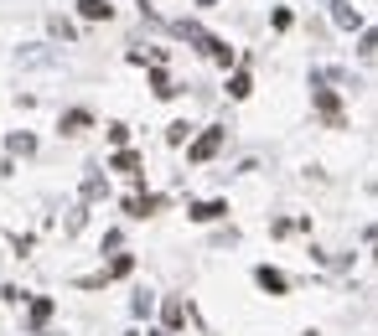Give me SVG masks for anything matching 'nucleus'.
Returning <instances> with one entry per match:
<instances>
[{"label":"nucleus","mask_w":378,"mask_h":336,"mask_svg":"<svg viewBox=\"0 0 378 336\" xmlns=\"http://www.w3.org/2000/svg\"><path fill=\"white\" fill-rule=\"evenodd\" d=\"M172 31L181 36V42H192V47L202 52V57H213L218 67H233V47H228V42H218L213 31H202L197 21H172Z\"/></svg>","instance_id":"f257e3e1"},{"label":"nucleus","mask_w":378,"mask_h":336,"mask_svg":"<svg viewBox=\"0 0 378 336\" xmlns=\"http://www.w3.org/2000/svg\"><path fill=\"white\" fill-rule=\"evenodd\" d=\"M223 140H228V130H202L197 134V140H192V150H187V160H192V166H207V160H213L218 150H223Z\"/></svg>","instance_id":"f03ea898"},{"label":"nucleus","mask_w":378,"mask_h":336,"mask_svg":"<svg viewBox=\"0 0 378 336\" xmlns=\"http://www.w3.org/2000/svg\"><path fill=\"white\" fill-rule=\"evenodd\" d=\"M125 212L130 218H155V212H161V197L155 192H135V197H125Z\"/></svg>","instance_id":"7ed1b4c3"},{"label":"nucleus","mask_w":378,"mask_h":336,"mask_svg":"<svg viewBox=\"0 0 378 336\" xmlns=\"http://www.w3.org/2000/svg\"><path fill=\"white\" fill-rule=\"evenodd\" d=\"M254 285H259V290H270V295H285V290H290V279H285L280 269L259 264V269H254Z\"/></svg>","instance_id":"20e7f679"},{"label":"nucleus","mask_w":378,"mask_h":336,"mask_svg":"<svg viewBox=\"0 0 378 336\" xmlns=\"http://www.w3.org/2000/svg\"><path fill=\"white\" fill-rule=\"evenodd\" d=\"M316 109H321V119H327L332 130H342V104H337L332 88H316Z\"/></svg>","instance_id":"39448f33"},{"label":"nucleus","mask_w":378,"mask_h":336,"mask_svg":"<svg viewBox=\"0 0 378 336\" xmlns=\"http://www.w3.org/2000/svg\"><path fill=\"white\" fill-rule=\"evenodd\" d=\"M181 321H187V305H181L176 295H172V300L161 305V331H166V336H176V331H181Z\"/></svg>","instance_id":"423d86ee"},{"label":"nucleus","mask_w":378,"mask_h":336,"mask_svg":"<svg viewBox=\"0 0 378 336\" xmlns=\"http://www.w3.org/2000/svg\"><path fill=\"white\" fill-rule=\"evenodd\" d=\"M218 218H228V202H223V197H213V202H192V223H218Z\"/></svg>","instance_id":"0eeeda50"},{"label":"nucleus","mask_w":378,"mask_h":336,"mask_svg":"<svg viewBox=\"0 0 378 336\" xmlns=\"http://www.w3.org/2000/svg\"><path fill=\"white\" fill-rule=\"evenodd\" d=\"M52 311H57V305H52V295H36V300H31V311H26V321H31V331H47Z\"/></svg>","instance_id":"6e6552de"},{"label":"nucleus","mask_w":378,"mask_h":336,"mask_svg":"<svg viewBox=\"0 0 378 336\" xmlns=\"http://www.w3.org/2000/svg\"><path fill=\"white\" fill-rule=\"evenodd\" d=\"M88 125H94V114H88V109H68V114L57 119V130H62V134H83Z\"/></svg>","instance_id":"1a4fd4ad"},{"label":"nucleus","mask_w":378,"mask_h":336,"mask_svg":"<svg viewBox=\"0 0 378 336\" xmlns=\"http://www.w3.org/2000/svg\"><path fill=\"white\" fill-rule=\"evenodd\" d=\"M150 93H155V99H176V83H172V73H166V67H150Z\"/></svg>","instance_id":"9d476101"},{"label":"nucleus","mask_w":378,"mask_h":336,"mask_svg":"<svg viewBox=\"0 0 378 336\" xmlns=\"http://www.w3.org/2000/svg\"><path fill=\"white\" fill-rule=\"evenodd\" d=\"M78 16H83V21H109L114 6H109V0H78Z\"/></svg>","instance_id":"9b49d317"},{"label":"nucleus","mask_w":378,"mask_h":336,"mask_svg":"<svg viewBox=\"0 0 378 336\" xmlns=\"http://www.w3.org/2000/svg\"><path fill=\"white\" fill-rule=\"evenodd\" d=\"M332 21L342 26V31H358V26H363V16H358L353 6H342V0H337V6H332Z\"/></svg>","instance_id":"f8f14e48"},{"label":"nucleus","mask_w":378,"mask_h":336,"mask_svg":"<svg viewBox=\"0 0 378 336\" xmlns=\"http://www.w3.org/2000/svg\"><path fill=\"white\" fill-rule=\"evenodd\" d=\"M6 150H10V155H36V134L16 130V134H10V140H6Z\"/></svg>","instance_id":"ddd939ff"},{"label":"nucleus","mask_w":378,"mask_h":336,"mask_svg":"<svg viewBox=\"0 0 378 336\" xmlns=\"http://www.w3.org/2000/svg\"><path fill=\"white\" fill-rule=\"evenodd\" d=\"M114 171H125L130 181H140V155L135 150H114Z\"/></svg>","instance_id":"4468645a"},{"label":"nucleus","mask_w":378,"mask_h":336,"mask_svg":"<svg viewBox=\"0 0 378 336\" xmlns=\"http://www.w3.org/2000/svg\"><path fill=\"white\" fill-rule=\"evenodd\" d=\"M130 269H135V253H114V259H109V269H104V274H109V279H125Z\"/></svg>","instance_id":"2eb2a0df"},{"label":"nucleus","mask_w":378,"mask_h":336,"mask_svg":"<svg viewBox=\"0 0 378 336\" xmlns=\"http://www.w3.org/2000/svg\"><path fill=\"white\" fill-rule=\"evenodd\" d=\"M104 192H109V181H104L99 171H94V176H83V202H99Z\"/></svg>","instance_id":"dca6fc26"},{"label":"nucleus","mask_w":378,"mask_h":336,"mask_svg":"<svg viewBox=\"0 0 378 336\" xmlns=\"http://www.w3.org/2000/svg\"><path fill=\"white\" fill-rule=\"evenodd\" d=\"M192 140V125L187 119H172V130H166V145H187Z\"/></svg>","instance_id":"f3484780"},{"label":"nucleus","mask_w":378,"mask_h":336,"mask_svg":"<svg viewBox=\"0 0 378 336\" xmlns=\"http://www.w3.org/2000/svg\"><path fill=\"white\" fill-rule=\"evenodd\" d=\"M130 311H135V316H150V311H155V295H150V290H135V300H130Z\"/></svg>","instance_id":"a211bd4d"},{"label":"nucleus","mask_w":378,"mask_h":336,"mask_svg":"<svg viewBox=\"0 0 378 336\" xmlns=\"http://www.w3.org/2000/svg\"><path fill=\"white\" fill-rule=\"evenodd\" d=\"M249 88H254L249 73H233V78H228V93H233V99H249Z\"/></svg>","instance_id":"6ab92c4d"},{"label":"nucleus","mask_w":378,"mask_h":336,"mask_svg":"<svg viewBox=\"0 0 378 336\" xmlns=\"http://www.w3.org/2000/svg\"><path fill=\"white\" fill-rule=\"evenodd\" d=\"M358 52H363V57H378V26H373V31H363V47Z\"/></svg>","instance_id":"aec40b11"},{"label":"nucleus","mask_w":378,"mask_h":336,"mask_svg":"<svg viewBox=\"0 0 378 336\" xmlns=\"http://www.w3.org/2000/svg\"><path fill=\"white\" fill-rule=\"evenodd\" d=\"M0 300H6V305H21V300H26V290H16V285H6V290H0Z\"/></svg>","instance_id":"412c9836"},{"label":"nucleus","mask_w":378,"mask_h":336,"mask_svg":"<svg viewBox=\"0 0 378 336\" xmlns=\"http://www.w3.org/2000/svg\"><path fill=\"white\" fill-rule=\"evenodd\" d=\"M109 140H114V145L125 150V145H130V130H125V125H109Z\"/></svg>","instance_id":"4be33fe9"},{"label":"nucleus","mask_w":378,"mask_h":336,"mask_svg":"<svg viewBox=\"0 0 378 336\" xmlns=\"http://www.w3.org/2000/svg\"><path fill=\"white\" fill-rule=\"evenodd\" d=\"M197 6H213V0H197Z\"/></svg>","instance_id":"5701e85b"},{"label":"nucleus","mask_w":378,"mask_h":336,"mask_svg":"<svg viewBox=\"0 0 378 336\" xmlns=\"http://www.w3.org/2000/svg\"><path fill=\"white\" fill-rule=\"evenodd\" d=\"M130 336H135V331H130Z\"/></svg>","instance_id":"b1692460"}]
</instances>
